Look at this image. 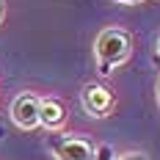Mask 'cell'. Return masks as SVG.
<instances>
[{
    "mask_svg": "<svg viewBox=\"0 0 160 160\" xmlns=\"http://www.w3.org/2000/svg\"><path fill=\"white\" fill-rule=\"evenodd\" d=\"M97 64L102 75H111L113 66L124 64L132 52V39L127 31L122 28H105V31L97 36Z\"/></svg>",
    "mask_w": 160,
    "mask_h": 160,
    "instance_id": "1",
    "label": "cell"
},
{
    "mask_svg": "<svg viewBox=\"0 0 160 160\" xmlns=\"http://www.w3.org/2000/svg\"><path fill=\"white\" fill-rule=\"evenodd\" d=\"M0 138H3V127H0Z\"/></svg>",
    "mask_w": 160,
    "mask_h": 160,
    "instance_id": "12",
    "label": "cell"
},
{
    "mask_svg": "<svg viewBox=\"0 0 160 160\" xmlns=\"http://www.w3.org/2000/svg\"><path fill=\"white\" fill-rule=\"evenodd\" d=\"M119 160H146V155H141V152H130V155H124V158Z\"/></svg>",
    "mask_w": 160,
    "mask_h": 160,
    "instance_id": "7",
    "label": "cell"
},
{
    "mask_svg": "<svg viewBox=\"0 0 160 160\" xmlns=\"http://www.w3.org/2000/svg\"><path fill=\"white\" fill-rule=\"evenodd\" d=\"M50 152L58 160H94L97 149L86 138H78V135H64V132H55L47 138Z\"/></svg>",
    "mask_w": 160,
    "mask_h": 160,
    "instance_id": "2",
    "label": "cell"
},
{
    "mask_svg": "<svg viewBox=\"0 0 160 160\" xmlns=\"http://www.w3.org/2000/svg\"><path fill=\"white\" fill-rule=\"evenodd\" d=\"M94 160H113V149L108 144H102V146H97V158Z\"/></svg>",
    "mask_w": 160,
    "mask_h": 160,
    "instance_id": "6",
    "label": "cell"
},
{
    "mask_svg": "<svg viewBox=\"0 0 160 160\" xmlns=\"http://www.w3.org/2000/svg\"><path fill=\"white\" fill-rule=\"evenodd\" d=\"M66 119V108L58 99H39V124L47 130L61 127Z\"/></svg>",
    "mask_w": 160,
    "mask_h": 160,
    "instance_id": "5",
    "label": "cell"
},
{
    "mask_svg": "<svg viewBox=\"0 0 160 160\" xmlns=\"http://www.w3.org/2000/svg\"><path fill=\"white\" fill-rule=\"evenodd\" d=\"M116 3H127L130 6V3H141V0H116Z\"/></svg>",
    "mask_w": 160,
    "mask_h": 160,
    "instance_id": "9",
    "label": "cell"
},
{
    "mask_svg": "<svg viewBox=\"0 0 160 160\" xmlns=\"http://www.w3.org/2000/svg\"><path fill=\"white\" fill-rule=\"evenodd\" d=\"M158 99H160V80H158Z\"/></svg>",
    "mask_w": 160,
    "mask_h": 160,
    "instance_id": "10",
    "label": "cell"
},
{
    "mask_svg": "<svg viewBox=\"0 0 160 160\" xmlns=\"http://www.w3.org/2000/svg\"><path fill=\"white\" fill-rule=\"evenodd\" d=\"M11 119H14L17 127H22V130L39 127V97L31 94V91L19 94L11 102Z\"/></svg>",
    "mask_w": 160,
    "mask_h": 160,
    "instance_id": "3",
    "label": "cell"
},
{
    "mask_svg": "<svg viewBox=\"0 0 160 160\" xmlns=\"http://www.w3.org/2000/svg\"><path fill=\"white\" fill-rule=\"evenodd\" d=\"M158 55H160V39H158Z\"/></svg>",
    "mask_w": 160,
    "mask_h": 160,
    "instance_id": "11",
    "label": "cell"
},
{
    "mask_svg": "<svg viewBox=\"0 0 160 160\" xmlns=\"http://www.w3.org/2000/svg\"><path fill=\"white\" fill-rule=\"evenodd\" d=\"M3 14H6V3L0 0V22H3Z\"/></svg>",
    "mask_w": 160,
    "mask_h": 160,
    "instance_id": "8",
    "label": "cell"
},
{
    "mask_svg": "<svg viewBox=\"0 0 160 160\" xmlns=\"http://www.w3.org/2000/svg\"><path fill=\"white\" fill-rule=\"evenodd\" d=\"M83 105H86V111L91 113V116H108V111H111V105H113V94L108 88L91 83V86L83 88Z\"/></svg>",
    "mask_w": 160,
    "mask_h": 160,
    "instance_id": "4",
    "label": "cell"
}]
</instances>
